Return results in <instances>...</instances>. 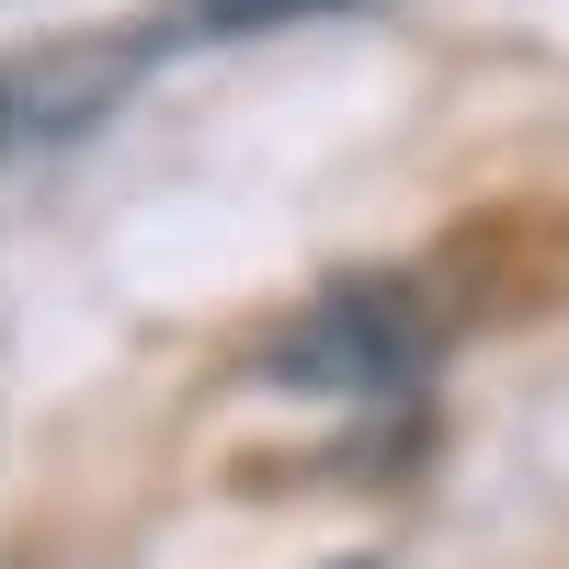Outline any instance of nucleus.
<instances>
[{
  "instance_id": "1",
  "label": "nucleus",
  "mask_w": 569,
  "mask_h": 569,
  "mask_svg": "<svg viewBox=\"0 0 569 569\" xmlns=\"http://www.w3.org/2000/svg\"><path fill=\"white\" fill-rule=\"evenodd\" d=\"M399 365H410V308L376 297V284L319 297V308L273 342V376H284V388H308V399H365V388H388Z\"/></svg>"
}]
</instances>
